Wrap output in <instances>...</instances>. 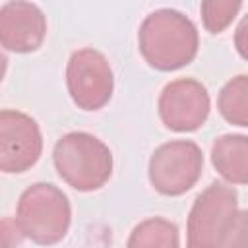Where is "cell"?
I'll return each mask as SVG.
<instances>
[{
	"label": "cell",
	"mask_w": 248,
	"mask_h": 248,
	"mask_svg": "<svg viewBox=\"0 0 248 248\" xmlns=\"http://www.w3.org/2000/svg\"><path fill=\"white\" fill-rule=\"evenodd\" d=\"M140 52L145 62L161 72H172L190 64L200 46L198 29L178 10L161 8L145 16L138 31Z\"/></svg>",
	"instance_id": "cell-1"
},
{
	"label": "cell",
	"mask_w": 248,
	"mask_h": 248,
	"mask_svg": "<svg viewBox=\"0 0 248 248\" xmlns=\"http://www.w3.org/2000/svg\"><path fill=\"white\" fill-rule=\"evenodd\" d=\"M52 161L60 178L78 192L99 190L112 174L108 145L87 132L64 134L52 149Z\"/></svg>",
	"instance_id": "cell-2"
},
{
	"label": "cell",
	"mask_w": 248,
	"mask_h": 248,
	"mask_svg": "<svg viewBox=\"0 0 248 248\" xmlns=\"http://www.w3.org/2000/svg\"><path fill=\"white\" fill-rule=\"evenodd\" d=\"M72 223V207L66 194L48 182H35L19 196L16 225L21 234L37 244L60 242Z\"/></svg>",
	"instance_id": "cell-3"
},
{
	"label": "cell",
	"mask_w": 248,
	"mask_h": 248,
	"mask_svg": "<svg viewBox=\"0 0 248 248\" xmlns=\"http://www.w3.org/2000/svg\"><path fill=\"white\" fill-rule=\"evenodd\" d=\"M236 213V190L223 182L209 184L196 198L190 209L186 225V248H221Z\"/></svg>",
	"instance_id": "cell-4"
},
{
	"label": "cell",
	"mask_w": 248,
	"mask_h": 248,
	"mask_svg": "<svg viewBox=\"0 0 248 248\" xmlns=\"http://www.w3.org/2000/svg\"><path fill=\"white\" fill-rule=\"evenodd\" d=\"M203 155L192 140H172L159 145L149 159V182L163 196L188 192L202 176Z\"/></svg>",
	"instance_id": "cell-5"
},
{
	"label": "cell",
	"mask_w": 248,
	"mask_h": 248,
	"mask_svg": "<svg viewBox=\"0 0 248 248\" xmlns=\"http://www.w3.org/2000/svg\"><path fill=\"white\" fill-rule=\"evenodd\" d=\"M66 85L72 101L81 110H99L108 103L114 78L108 60L95 48L72 52L66 66Z\"/></svg>",
	"instance_id": "cell-6"
},
{
	"label": "cell",
	"mask_w": 248,
	"mask_h": 248,
	"mask_svg": "<svg viewBox=\"0 0 248 248\" xmlns=\"http://www.w3.org/2000/svg\"><path fill=\"white\" fill-rule=\"evenodd\" d=\"M43 151V136L35 118L21 110L0 112V169L4 172H25Z\"/></svg>",
	"instance_id": "cell-7"
},
{
	"label": "cell",
	"mask_w": 248,
	"mask_h": 248,
	"mask_svg": "<svg viewBox=\"0 0 248 248\" xmlns=\"http://www.w3.org/2000/svg\"><path fill=\"white\" fill-rule=\"evenodd\" d=\"M209 93L192 78H180L167 83L159 95V116L172 132H194L209 116Z\"/></svg>",
	"instance_id": "cell-8"
},
{
	"label": "cell",
	"mask_w": 248,
	"mask_h": 248,
	"mask_svg": "<svg viewBox=\"0 0 248 248\" xmlns=\"http://www.w3.org/2000/svg\"><path fill=\"white\" fill-rule=\"evenodd\" d=\"M46 35V17L37 4L6 2L0 10V43L10 52H33Z\"/></svg>",
	"instance_id": "cell-9"
},
{
	"label": "cell",
	"mask_w": 248,
	"mask_h": 248,
	"mask_svg": "<svg viewBox=\"0 0 248 248\" xmlns=\"http://www.w3.org/2000/svg\"><path fill=\"white\" fill-rule=\"evenodd\" d=\"M211 163L227 182L248 184V136H219L211 145Z\"/></svg>",
	"instance_id": "cell-10"
},
{
	"label": "cell",
	"mask_w": 248,
	"mask_h": 248,
	"mask_svg": "<svg viewBox=\"0 0 248 248\" xmlns=\"http://www.w3.org/2000/svg\"><path fill=\"white\" fill-rule=\"evenodd\" d=\"M126 248H178V227L165 217H149L132 229Z\"/></svg>",
	"instance_id": "cell-11"
},
{
	"label": "cell",
	"mask_w": 248,
	"mask_h": 248,
	"mask_svg": "<svg viewBox=\"0 0 248 248\" xmlns=\"http://www.w3.org/2000/svg\"><path fill=\"white\" fill-rule=\"evenodd\" d=\"M217 108L227 122L248 128V76H236L223 85Z\"/></svg>",
	"instance_id": "cell-12"
},
{
	"label": "cell",
	"mask_w": 248,
	"mask_h": 248,
	"mask_svg": "<svg viewBox=\"0 0 248 248\" xmlns=\"http://www.w3.org/2000/svg\"><path fill=\"white\" fill-rule=\"evenodd\" d=\"M242 8V2H232V0H209L202 2V19L203 27L209 33H221L238 14Z\"/></svg>",
	"instance_id": "cell-13"
},
{
	"label": "cell",
	"mask_w": 248,
	"mask_h": 248,
	"mask_svg": "<svg viewBox=\"0 0 248 248\" xmlns=\"http://www.w3.org/2000/svg\"><path fill=\"white\" fill-rule=\"evenodd\" d=\"M221 248H248V209L234 215Z\"/></svg>",
	"instance_id": "cell-14"
},
{
	"label": "cell",
	"mask_w": 248,
	"mask_h": 248,
	"mask_svg": "<svg viewBox=\"0 0 248 248\" xmlns=\"http://www.w3.org/2000/svg\"><path fill=\"white\" fill-rule=\"evenodd\" d=\"M234 46L238 50V54L248 60V14L240 19L236 31H234Z\"/></svg>",
	"instance_id": "cell-15"
}]
</instances>
